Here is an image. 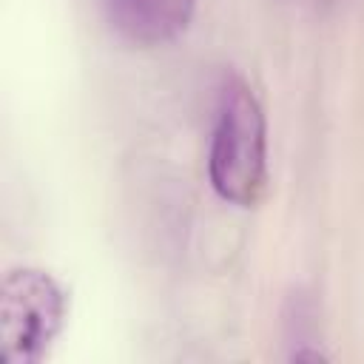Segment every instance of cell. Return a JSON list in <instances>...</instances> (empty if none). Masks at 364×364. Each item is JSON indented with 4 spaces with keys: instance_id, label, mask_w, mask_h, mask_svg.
Wrapping results in <instances>:
<instances>
[{
    "instance_id": "obj_1",
    "label": "cell",
    "mask_w": 364,
    "mask_h": 364,
    "mask_svg": "<svg viewBox=\"0 0 364 364\" xmlns=\"http://www.w3.org/2000/svg\"><path fill=\"white\" fill-rule=\"evenodd\" d=\"M208 173L213 191L239 208L259 205L267 185L264 114L239 74H225L219 88Z\"/></svg>"
},
{
    "instance_id": "obj_3",
    "label": "cell",
    "mask_w": 364,
    "mask_h": 364,
    "mask_svg": "<svg viewBox=\"0 0 364 364\" xmlns=\"http://www.w3.org/2000/svg\"><path fill=\"white\" fill-rule=\"evenodd\" d=\"M108 26L139 48L176 40L196 9V0H100Z\"/></svg>"
},
{
    "instance_id": "obj_2",
    "label": "cell",
    "mask_w": 364,
    "mask_h": 364,
    "mask_svg": "<svg viewBox=\"0 0 364 364\" xmlns=\"http://www.w3.org/2000/svg\"><path fill=\"white\" fill-rule=\"evenodd\" d=\"M65 290L37 267L9 270L0 287V361L37 364L65 321Z\"/></svg>"
}]
</instances>
